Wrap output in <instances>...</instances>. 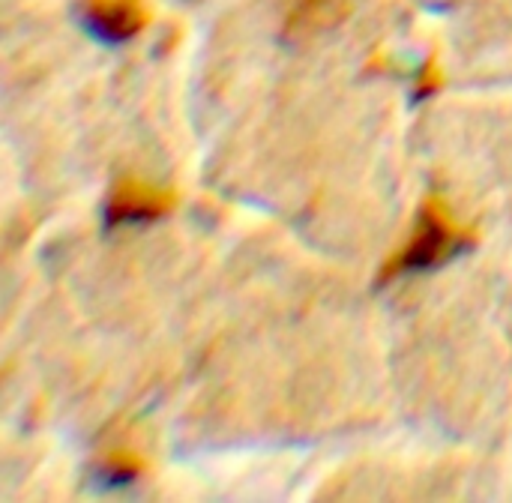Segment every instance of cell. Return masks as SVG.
Listing matches in <instances>:
<instances>
[{"label":"cell","mask_w":512,"mask_h":503,"mask_svg":"<svg viewBox=\"0 0 512 503\" xmlns=\"http://www.w3.org/2000/svg\"><path fill=\"white\" fill-rule=\"evenodd\" d=\"M477 246V234L465 225H459L447 204L441 198H429L417 216V225L402 249L393 252V258L381 267L378 285H387L402 276L432 273L459 258L462 252Z\"/></svg>","instance_id":"1"},{"label":"cell","mask_w":512,"mask_h":503,"mask_svg":"<svg viewBox=\"0 0 512 503\" xmlns=\"http://www.w3.org/2000/svg\"><path fill=\"white\" fill-rule=\"evenodd\" d=\"M177 207V192L165 186H153L138 177H120L105 198L102 222L105 228H126V225H150L165 219Z\"/></svg>","instance_id":"2"},{"label":"cell","mask_w":512,"mask_h":503,"mask_svg":"<svg viewBox=\"0 0 512 503\" xmlns=\"http://www.w3.org/2000/svg\"><path fill=\"white\" fill-rule=\"evenodd\" d=\"M150 15L144 0H87L84 24L87 30L108 45L135 39L147 27Z\"/></svg>","instance_id":"3"},{"label":"cell","mask_w":512,"mask_h":503,"mask_svg":"<svg viewBox=\"0 0 512 503\" xmlns=\"http://www.w3.org/2000/svg\"><path fill=\"white\" fill-rule=\"evenodd\" d=\"M345 3L342 0H294L285 30L294 36H315L345 18Z\"/></svg>","instance_id":"4"},{"label":"cell","mask_w":512,"mask_h":503,"mask_svg":"<svg viewBox=\"0 0 512 503\" xmlns=\"http://www.w3.org/2000/svg\"><path fill=\"white\" fill-rule=\"evenodd\" d=\"M144 474V459L132 450H111L99 468H96V477L105 489H117V486H129L135 483L138 477Z\"/></svg>","instance_id":"5"}]
</instances>
